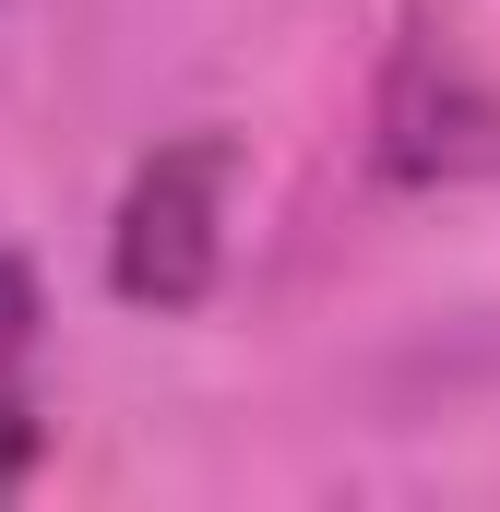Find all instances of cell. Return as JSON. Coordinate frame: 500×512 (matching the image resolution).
I'll return each instance as SVG.
<instances>
[{
    "mask_svg": "<svg viewBox=\"0 0 500 512\" xmlns=\"http://www.w3.org/2000/svg\"><path fill=\"white\" fill-rule=\"evenodd\" d=\"M227 215H239V143L227 131L155 143L108 215V286L131 310H203L227 274Z\"/></svg>",
    "mask_w": 500,
    "mask_h": 512,
    "instance_id": "cell-1",
    "label": "cell"
},
{
    "mask_svg": "<svg viewBox=\"0 0 500 512\" xmlns=\"http://www.w3.org/2000/svg\"><path fill=\"white\" fill-rule=\"evenodd\" d=\"M36 465H48V286L24 251H0V501H24Z\"/></svg>",
    "mask_w": 500,
    "mask_h": 512,
    "instance_id": "cell-2",
    "label": "cell"
}]
</instances>
